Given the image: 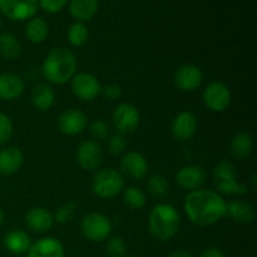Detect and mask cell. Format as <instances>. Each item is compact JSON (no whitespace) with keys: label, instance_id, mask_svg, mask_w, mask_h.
Segmentation results:
<instances>
[{"label":"cell","instance_id":"18","mask_svg":"<svg viewBox=\"0 0 257 257\" xmlns=\"http://www.w3.org/2000/svg\"><path fill=\"white\" fill-rule=\"evenodd\" d=\"M25 223L34 232H47L54 223V217L49 210L45 207L35 206L28 210L25 213Z\"/></svg>","mask_w":257,"mask_h":257},{"label":"cell","instance_id":"8","mask_svg":"<svg viewBox=\"0 0 257 257\" xmlns=\"http://www.w3.org/2000/svg\"><path fill=\"white\" fill-rule=\"evenodd\" d=\"M72 93L83 102H92L102 93V85L95 75L90 73H78L70 80Z\"/></svg>","mask_w":257,"mask_h":257},{"label":"cell","instance_id":"39","mask_svg":"<svg viewBox=\"0 0 257 257\" xmlns=\"http://www.w3.org/2000/svg\"><path fill=\"white\" fill-rule=\"evenodd\" d=\"M168 257H193V255L186 250H178V251H175V252L171 253Z\"/></svg>","mask_w":257,"mask_h":257},{"label":"cell","instance_id":"3","mask_svg":"<svg viewBox=\"0 0 257 257\" xmlns=\"http://www.w3.org/2000/svg\"><path fill=\"white\" fill-rule=\"evenodd\" d=\"M180 223V212L170 203H157L151 210L148 227L153 237L161 242H167L175 237Z\"/></svg>","mask_w":257,"mask_h":257},{"label":"cell","instance_id":"37","mask_svg":"<svg viewBox=\"0 0 257 257\" xmlns=\"http://www.w3.org/2000/svg\"><path fill=\"white\" fill-rule=\"evenodd\" d=\"M102 94L107 98L108 100H115L119 99L123 94L122 87L115 83H109V84L105 85L104 88L102 87Z\"/></svg>","mask_w":257,"mask_h":257},{"label":"cell","instance_id":"14","mask_svg":"<svg viewBox=\"0 0 257 257\" xmlns=\"http://www.w3.org/2000/svg\"><path fill=\"white\" fill-rule=\"evenodd\" d=\"M175 180L181 188L192 192L202 187L206 181V173L205 170L200 166H183L176 172Z\"/></svg>","mask_w":257,"mask_h":257},{"label":"cell","instance_id":"6","mask_svg":"<svg viewBox=\"0 0 257 257\" xmlns=\"http://www.w3.org/2000/svg\"><path fill=\"white\" fill-rule=\"evenodd\" d=\"M83 236L92 242H103L112 233V223L109 218L99 212H90L83 217L80 222Z\"/></svg>","mask_w":257,"mask_h":257},{"label":"cell","instance_id":"38","mask_svg":"<svg viewBox=\"0 0 257 257\" xmlns=\"http://www.w3.org/2000/svg\"><path fill=\"white\" fill-rule=\"evenodd\" d=\"M200 257H226L225 252L217 247H208L202 251Z\"/></svg>","mask_w":257,"mask_h":257},{"label":"cell","instance_id":"42","mask_svg":"<svg viewBox=\"0 0 257 257\" xmlns=\"http://www.w3.org/2000/svg\"><path fill=\"white\" fill-rule=\"evenodd\" d=\"M130 257H141V256H138V255H132V256H130Z\"/></svg>","mask_w":257,"mask_h":257},{"label":"cell","instance_id":"34","mask_svg":"<svg viewBox=\"0 0 257 257\" xmlns=\"http://www.w3.org/2000/svg\"><path fill=\"white\" fill-rule=\"evenodd\" d=\"M125 148H127V141H125L124 135L115 133L108 140V151L113 156L122 155V153H124Z\"/></svg>","mask_w":257,"mask_h":257},{"label":"cell","instance_id":"25","mask_svg":"<svg viewBox=\"0 0 257 257\" xmlns=\"http://www.w3.org/2000/svg\"><path fill=\"white\" fill-rule=\"evenodd\" d=\"M98 8H99L98 0H70L69 12L77 22L84 23L97 14Z\"/></svg>","mask_w":257,"mask_h":257},{"label":"cell","instance_id":"41","mask_svg":"<svg viewBox=\"0 0 257 257\" xmlns=\"http://www.w3.org/2000/svg\"><path fill=\"white\" fill-rule=\"evenodd\" d=\"M3 222H4V212H3V210L0 208V227H2Z\"/></svg>","mask_w":257,"mask_h":257},{"label":"cell","instance_id":"2","mask_svg":"<svg viewBox=\"0 0 257 257\" xmlns=\"http://www.w3.org/2000/svg\"><path fill=\"white\" fill-rule=\"evenodd\" d=\"M77 58L74 53L65 47L50 50L42 65L45 79L53 84H65L77 74Z\"/></svg>","mask_w":257,"mask_h":257},{"label":"cell","instance_id":"35","mask_svg":"<svg viewBox=\"0 0 257 257\" xmlns=\"http://www.w3.org/2000/svg\"><path fill=\"white\" fill-rule=\"evenodd\" d=\"M90 136L94 138L95 141H103L108 137L109 135V125L105 120L103 119H95L89 125Z\"/></svg>","mask_w":257,"mask_h":257},{"label":"cell","instance_id":"26","mask_svg":"<svg viewBox=\"0 0 257 257\" xmlns=\"http://www.w3.org/2000/svg\"><path fill=\"white\" fill-rule=\"evenodd\" d=\"M49 35V25L43 18L34 17L29 19L25 28V37L33 44H40L45 42Z\"/></svg>","mask_w":257,"mask_h":257},{"label":"cell","instance_id":"13","mask_svg":"<svg viewBox=\"0 0 257 257\" xmlns=\"http://www.w3.org/2000/svg\"><path fill=\"white\" fill-rule=\"evenodd\" d=\"M203 73L197 65L183 64L173 75V83L181 92H195L202 84Z\"/></svg>","mask_w":257,"mask_h":257},{"label":"cell","instance_id":"36","mask_svg":"<svg viewBox=\"0 0 257 257\" xmlns=\"http://www.w3.org/2000/svg\"><path fill=\"white\" fill-rule=\"evenodd\" d=\"M39 7L49 14L59 13L67 5L68 0H38Z\"/></svg>","mask_w":257,"mask_h":257},{"label":"cell","instance_id":"1","mask_svg":"<svg viewBox=\"0 0 257 257\" xmlns=\"http://www.w3.org/2000/svg\"><path fill=\"white\" fill-rule=\"evenodd\" d=\"M226 201L213 190H196L186 196L183 208L188 220L197 227H208L226 216Z\"/></svg>","mask_w":257,"mask_h":257},{"label":"cell","instance_id":"20","mask_svg":"<svg viewBox=\"0 0 257 257\" xmlns=\"http://www.w3.org/2000/svg\"><path fill=\"white\" fill-rule=\"evenodd\" d=\"M226 215L238 223H252L256 218V210L250 202L243 200H233L226 203Z\"/></svg>","mask_w":257,"mask_h":257},{"label":"cell","instance_id":"10","mask_svg":"<svg viewBox=\"0 0 257 257\" xmlns=\"http://www.w3.org/2000/svg\"><path fill=\"white\" fill-rule=\"evenodd\" d=\"M39 3L38 0H0V12L10 20L24 22L35 17Z\"/></svg>","mask_w":257,"mask_h":257},{"label":"cell","instance_id":"15","mask_svg":"<svg viewBox=\"0 0 257 257\" xmlns=\"http://www.w3.org/2000/svg\"><path fill=\"white\" fill-rule=\"evenodd\" d=\"M120 170L122 173L133 180H142L147 176L148 162L142 153L130 151L124 153L120 160Z\"/></svg>","mask_w":257,"mask_h":257},{"label":"cell","instance_id":"28","mask_svg":"<svg viewBox=\"0 0 257 257\" xmlns=\"http://www.w3.org/2000/svg\"><path fill=\"white\" fill-rule=\"evenodd\" d=\"M88 37H89V30L84 23L75 22L69 27L67 32L68 42L73 47H83L87 43Z\"/></svg>","mask_w":257,"mask_h":257},{"label":"cell","instance_id":"9","mask_svg":"<svg viewBox=\"0 0 257 257\" xmlns=\"http://www.w3.org/2000/svg\"><path fill=\"white\" fill-rule=\"evenodd\" d=\"M113 125L118 133L120 135H127L132 133L140 127L141 114L137 107L131 103H120L115 107L112 115Z\"/></svg>","mask_w":257,"mask_h":257},{"label":"cell","instance_id":"22","mask_svg":"<svg viewBox=\"0 0 257 257\" xmlns=\"http://www.w3.org/2000/svg\"><path fill=\"white\" fill-rule=\"evenodd\" d=\"M3 243L9 252L14 253V255H23V253L28 252L30 245H32V240L25 231L12 230L5 233Z\"/></svg>","mask_w":257,"mask_h":257},{"label":"cell","instance_id":"30","mask_svg":"<svg viewBox=\"0 0 257 257\" xmlns=\"http://www.w3.org/2000/svg\"><path fill=\"white\" fill-rule=\"evenodd\" d=\"M148 192L156 198H163L167 196L168 188H170V183H168L167 178L162 175H153L152 177L148 180Z\"/></svg>","mask_w":257,"mask_h":257},{"label":"cell","instance_id":"11","mask_svg":"<svg viewBox=\"0 0 257 257\" xmlns=\"http://www.w3.org/2000/svg\"><path fill=\"white\" fill-rule=\"evenodd\" d=\"M75 160L84 171H95L103 162V150L97 141H84L78 147Z\"/></svg>","mask_w":257,"mask_h":257},{"label":"cell","instance_id":"40","mask_svg":"<svg viewBox=\"0 0 257 257\" xmlns=\"http://www.w3.org/2000/svg\"><path fill=\"white\" fill-rule=\"evenodd\" d=\"M257 175L256 173H252V177H251V183H252V190H256L257 188Z\"/></svg>","mask_w":257,"mask_h":257},{"label":"cell","instance_id":"5","mask_svg":"<svg viewBox=\"0 0 257 257\" xmlns=\"http://www.w3.org/2000/svg\"><path fill=\"white\" fill-rule=\"evenodd\" d=\"M213 181L221 193L243 196L247 193V186L238 181L237 170L230 161L218 162L213 168Z\"/></svg>","mask_w":257,"mask_h":257},{"label":"cell","instance_id":"16","mask_svg":"<svg viewBox=\"0 0 257 257\" xmlns=\"http://www.w3.org/2000/svg\"><path fill=\"white\" fill-rule=\"evenodd\" d=\"M172 136L178 141H188L197 132V118L190 110L178 113L171 125Z\"/></svg>","mask_w":257,"mask_h":257},{"label":"cell","instance_id":"29","mask_svg":"<svg viewBox=\"0 0 257 257\" xmlns=\"http://www.w3.org/2000/svg\"><path fill=\"white\" fill-rule=\"evenodd\" d=\"M123 201L125 205L132 210H142L147 203V198H146V193L143 192L141 188L131 186V187L124 188V193H123Z\"/></svg>","mask_w":257,"mask_h":257},{"label":"cell","instance_id":"17","mask_svg":"<svg viewBox=\"0 0 257 257\" xmlns=\"http://www.w3.org/2000/svg\"><path fill=\"white\" fill-rule=\"evenodd\" d=\"M63 243L55 237H43L32 243L28 250V257H64Z\"/></svg>","mask_w":257,"mask_h":257},{"label":"cell","instance_id":"24","mask_svg":"<svg viewBox=\"0 0 257 257\" xmlns=\"http://www.w3.org/2000/svg\"><path fill=\"white\" fill-rule=\"evenodd\" d=\"M253 150L252 136L247 132H238L230 141V153L235 160H246Z\"/></svg>","mask_w":257,"mask_h":257},{"label":"cell","instance_id":"4","mask_svg":"<svg viewBox=\"0 0 257 257\" xmlns=\"http://www.w3.org/2000/svg\"><path fill=\"white\" fill-rule=\"evenodd\" d=\"M124 176L115 168H104L95 173L92 182V191L102 200L114 198L124 190Z\"/></svg>","mask_w":257,"mask_h":257},{"label":"cell","instance_id":"31","mask_svg":"<svg viewBox=\"0 0 257 257\" xmlns=\"http://www.w3.org/2000/svg\"><path fill=\"white\" fill-rule=\"evenodd\" d=\"M107 257H125L127 256V243L120 236L108 238L105 245Z\"/></svg>","mask_w":257,"mask_h":257},{"label":"cell","instance_id":"23","mask_svg":"<svg viewBox=\"0 0 257 257\" xmlns=\"http://www.w3.org/2000/svg\"><path fill=\"white\" fill-rule=\"evenodd\" d=\"M30 99H32V104L35 109L45 112L54 105L55 93L49 84L39 83L33 88Z\"/></svg>","mask_w":257,"mask_h":257},{"label":"cell","instance_id":"27","mask_svg":"<svg viewBox=\"0 0 257 257\" xmlns=\"http://www.w3.org/2000/svg\"><path fill=\"white\" fill-rule=\"evenodd\" d=\"M22 53V44L15 35L10 33L0 34V55L8 60H14L19 58Z\"/></svg>","mask_w":257,"mask_h":257},{"label":"cell","instance_id":"43","mask_svg":"<svg viewBox=\"0 0 257 257\" xmlns=\"http://www.w3.org/2000/svg\"><path fill=\"white\" fill-rule=\"evenodd\" d=\"M0 28H2V19H0Z\"/></svg>","mask_w":257,"mask_h":257},{"label":"cell","instance_id":"21","mask_svg":"<svg viewBox=\"0 0 257 257\" xmlns=\"http://www.w3.org/2000/svg\"><path fill=\"white\" fill-rule=\"evenodd\" d=\"M24 163V155L17 147H4L0 150V173L14 175Z\"/></svg>","mask_w":257,"mask_h":257},{"label":"cell","instance_id":"32","mask_svg":"<svg viewBox=\"0 0 257 257\" xmlns=\"http://www.w3.org/2000/svg\"><path fill=\"white\" fill-rule=\"evenodd\" d=\"M75 211H77V205L72 201L69 202H65L64 205L60 206L57 211H55V215L53 216L54 217V221H57L60 225H65V223L70 222L73 220L75 215Z\"/></svg>","mask_w":257,"mask_h":257},{"label":"cell","instance_id":"33","mask_svg":"<svg viewBox=\"0 0 257 257\" xmlns=\"http://www.w3.org/2000/svg\"><path fill=\"white\" fill-rule=\"evenodd\" d=\"M14 133V124L12 118L5 113L0 112V146L5 145L10 141Z\"/></svg>","mask_w":257,"mask_h":257},{"label":"cell","instance_id":"12","mask_svg":"<svg viewBox=\"0 0 257 257\" xmlns=\"http://www.w3.org/2000/svg\"><path fill=\"white\" fill-rule=\"evenodd\" d=\"M58 130L65 136H78L88 127V117L83 110L69 108L60 113L58 118Z\"/></svg>","mask_w":257,"mask_h":257},{"label":"cell","instance_id":"7","mask_svg":"<svg viewBox=\"0 0 257 257\" xmlns=\"http://www.w3.org/2000/svg\"><path fill=\"white\" fill-rule=\"evenodd\" d=\"M232 94L225 83L213 80L208 83L202 93V100L207 109L215 113H222L230 107Z\"/></svg>","mask_w":257,"mask_h":257},{"label":"cell","instance_id":"19","mask_svg":"<svg viewBox=\"0 0 257 257\" xmlns=\"http://www.w3.org/2000/svg\"><path fill=\"white\" fill-rule=\"evenodd\" d=\"M25 89L24 80L14 73L0 74V99L12 102L23 94Z\"/></svg>","mask_w":257,"mask_h":257}]
</instances>
